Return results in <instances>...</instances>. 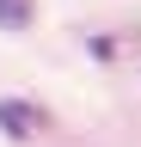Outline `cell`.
Listing matches in <instances>:
<instances>
[{
  "instance_id": "6da1fadb",
  "label": "cell",
  "mask_w": 141,
  "mask_h": 147,
  "mask_svg": "<svg viewBox=\"0 0 141 147\" xmlns=\"http://www.w3.org/2000/svg\"><path fill=\"white\" fill-rule=\"evenodd\" d=\"M0 129H6L12 141H31L43 129V117H37V104H25V98H0Z\"/></svg>"
},
{
  "instance_id": "7a4b0ae2",
  "label": "cell",
  "mask_w": 141,
  "mask_h": 147,
  "mask_svg": "<svg viewBox=\"0 0 141 147\" xmlns=\"http://www.w3.org/2000/svg\"><path fill=\"white\" fill-rule=\"evenodd\" d=\"M37 18V0H0V31H25Z\"/></svg>"
}]
</instances>
